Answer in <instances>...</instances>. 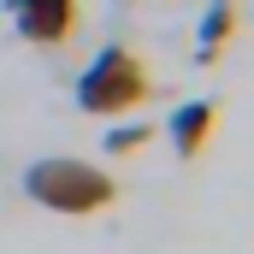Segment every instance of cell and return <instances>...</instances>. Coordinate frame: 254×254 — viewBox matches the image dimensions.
Segmentation results:
<instances>
[{
	"mask_svg": "<svg viewBox=\"0 0 254 254\" xmlns=\"http://www.w3.org/2000/svg\"><path fill=\"white\" fill-rule=\"evenodd\" d=\"M231 30H237V0H213V6L201 12V24H195V65L219 60L225 42H231Z\"/></svg>",
	"mask_w": 254,
	"mask_h": 254,
	"instance_id": "obj_5",
	"label": "cell"
},
{
	"mask_svg": "<svg viewBox=\"0 0 254 254\" xmlns=\"http://www.w3.org/2000/svg\"><path fill=\"white\" fill-rule=\"evenodd\" d=\"M148 95H154V77H148V65L136 60L130 48H101L95 60L83 65L77 89H71L77 113H89V119H125Z\"/></svg>",
	"mask_w": 254,
	"mask_h": 254,
	"instance_id": "obj_2",
	"label": "cell"
},
{
	"mask_svg": "<svg viewBox=\"0 0 254 254\" xmlns=\"http://www.w3.org/2000/svg\"><path fill=\"white\" fill-rule=\"evenodd\" d=\"M24 195L48 213H65V219H89L101 207L119 201V178H107L101 166L89 160H71V154H48V160H30L24 166Z\"/></svg>",
	"mask_w": 254,
	"mask_h": 254,
	"instance_id": "obj_1",
	"label": "cell"
},
{
	"mask_svg": "<svg viewBox=\"0 0 254 254\" xmlns=\"http://www.w3.org/2000/svg\"><path fill=\"white\" fill-rule=\"evenodd\" d=\"M219 101H184V107H172V119H166V136H172V148H178V160H201L207 154V142H213V130H219Z\"/></svg>",
	"mask_w": 254,
	"mask_h": 254,
	"instance_id": "obj_4",
	"label": "cell"
},
{
	"mask_svg": "<svg viewBox=\"0 0 254 254\" xmlns=\"http://www.w3.org/2000/svg\"><path fill=\"white\" fill-rule=\"evenodd\" d=\"M148 142H154V125H119V130L101 136V148H107L113 160H125V154H136V148H148Z\"/></svg>",
	"mask_w": 254,
	"mask_h": 254,
	"instance_id": "obj_6",
	"label": "cell"
},
{
	"mask_svg": "<svg viewBox=\"0 0 254 254\" xmlns=\"http://www.w3.org/2000/svg\"><path fill=\"white\" fill-rule=\"evenodd\" d=\"M6 12H12L18 36L36 48H60L77 36V0H6Z\"/></svg>",
	"mask_w": 254,
	"mask_h": 254,
	"instance_id": "obj_3",
	"label": "cell"
}]
</instances>
